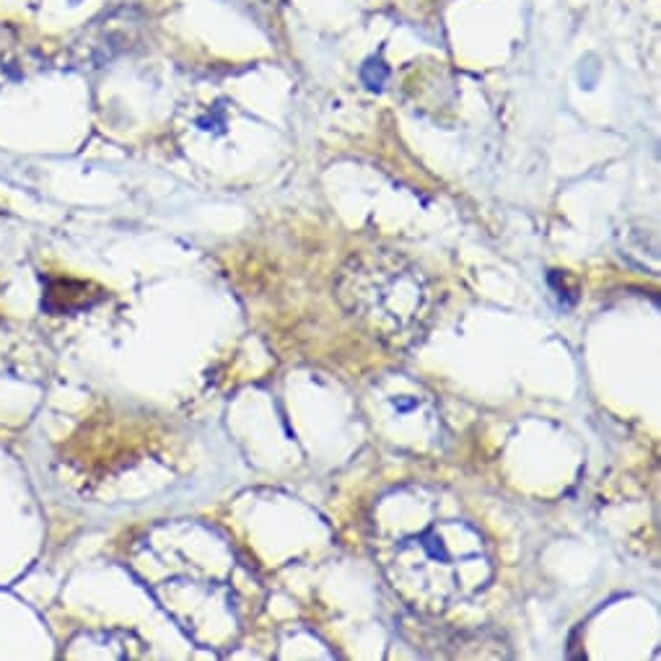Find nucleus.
<instances>
[{"mask_svg": "<svg viewBox=\"0 0 661 661\" xmlns=\"http://www.w3.org/2000/svg\"><path fill=\"white\" fill-rule=\"evenodd\" d=\"M337 296L371 335L389 345L415 343L431 322L433 293L413 262L395 252L353 255Z\"/></svg>", "mask_w": 661, "mask_h": 661, "instance_id": "nucleus-1", "label": "nucleus"}, {"mask_svg": "<svg viewBox=\"0 0 661 661\" xmlns=\"http://www.w3.org/2000/svg\"><path fill=\"white\" fill-rule=\"evenodd\" d=\"M89 288V283H78V280H58V283H52L47 288L45 306L55 314H68L83 309V306H91V301L99 299V296L91 299L89 293H86Z\"/></svg>", "mask_w": 661, "mask_h": 661, "instance_id": "nucleus-2", "label": "nucleus"}, {"mask_svg": "<svg viewBox=\"0 0 661 661\" xmlns=\"http://www.w3.org/2000/svg\"><path fill=\"white\" fill-rule=\"evenodd\" d=\"M363 81L369 83V89H382L384 81H387L389 70L382 60H369V63L363 65Z\"/></svg>", "mask_w": 661, "mask_h": 661, "instance_id": "nucleus-3", "label": "nucleus"}]
</instances>
